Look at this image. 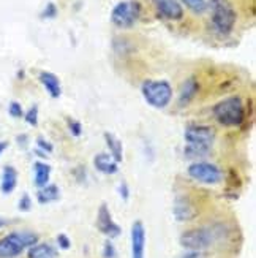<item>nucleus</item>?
Listing matches in <instances>:
<instances>
[{
  "label": "nucleus",
  "mask_w": 256,
  "mask_h": 258,
  "mask_svg": "<svg viewBox=\"0 0 256 258\" xmlns=\"http://www.w3.org/2000/svg\"><path fill=\"white\" fill-rule=\"evenodd\" d=\"M8 148V141H0V155H2Z\"/></svg>",
  "instance_id": "473e14b6"
},
{
  "label": "nucleus",
  "mask_w": 256,
  "mask_h": 258,
  "mask_svg": "<svg viewBox=\"0 0 256 258\" xmlns=\"http://www.w3.org/2000/svg\"><path fill=\"white\" fill-rule=\"evenodd\" d=\"M131 258H146V228L141 220H135L131 225Z\"/></svg>",
  "instance_id": "9d476101"
},
{
  "label": "nucleus",
  "mask_w": 256,
  "mask_h": 258,
  "mask_svg": "<svg viewBox=\"0 0 256 258\" xmlns=\"http://www.w3.org/2000/svg\"><path fill=\"white\" fill-rule=\"evenodd\" d=\"M8 113H10L11 117L19 119V117L24 116V109H22V106H21L19 102H11V103L8 105Z\"/></svg>",
  "instance_id": "b1692460"
},
{
  "label": "nucleus",
  "mask_w": 256,
  "mask_h": 258,
  "mask_svg": "<svg viewBox=\"0 0 256 258\" xmlns=\"http://www.w3.org/2000/svg\"><path fill=\"white\" fill-rule=\"evenodd\" d=\"M214 117L218 124L225 127H236L240 125L245 119V108H243L242 98L237 95H232L223 98L214 106Z\"/></svg>",
  "instance_id": "7ed1b4c3"
},
{
  "label": "nucleus",
  "mask_w": 256,
  "mask_h": 258,
  "mask_svg": "<svg viewBox=\"0 0 256 258\" xmlns=\"http://www.w3.org/2000/svg\"><path fill=\"white\" fill-rule=\"evenodd\" d=\"M184 138L187 141V146H193V148L209 149L212 148L215 140V130L209 125H188L184 132Z\"/></svg>",
  "instance_id": "6e6552de"
},
{
  "label": "nucleus",
  "mask_w": 256,
  "mask_h": 258,
  "mask_svg": "<svg viewBox=\"0 0 256 258\" xmlns=\"http://www.w3.org/2000/svg\"><path fill=\"white\" fill-rule=\"evenodd\" d=\"M182 258H204L203 252H193V250H188L187 253L182 255Z\"/></svg>",
  "instance_id": "7c9ffc66"
},
{
  "label": "nucleus",
  "mask_w": 256,
  "mask_h": 258,
  "mask_svg": "<svg viewBox=\"0 0 256 258\" xmlns=\"http://www.w3.org/2000/svg\"><path fill=\"white\" fill-rule=\"evenodd\" d=\"M196 208L187 197H177L174 201V217L179 222H188L196 217Z\"/></svg>",
  "instance_id": "f8f14e48"
},
{
  "label": "nucleus",
  "mask_w": 256,
  "mask_h": 258,
  "mask_svg": "<svg viewBox=\"0 0 256 258\" xmlns=\"http://www.w3.org/2000/svg\"><path fill=\"white\" fill-rule=\"evenodd\" d=\"M37 149L41 151L43 155H46V154H51L54 151V146H52V143L46 141L44 138H38L37 140Z\"/></svg>",
  "instance_id": "bb28decb"
},
{
  "label": "nucleus",
  "mask_w": 256,
  "mask_h": 258,
  "mask_svg": "<svg viewBox=\"0 0 256 258\" xmlns=\"http://www.w3.org/2000/svg\"><path fill=\"white\" fill-rule=\"evenodd\" d=\"M119 194H120V197H122V200H124V201H127L130 198V188L127 185V182H120V185H119Z\"/></svg>",
  "instance_id": "c756f323"
},
{
  "label": "nucleus",
  "mask_w": 256,
  "mask_h": 258,
  "mask_svg": "<svg viewBox=\"0 0 256 258\" xmlns=\"http://www.w3.org/2000/svg\"><path fill=\"white\" fill-rule=\"evenodd\" d=\"M24 119L29 125L32 127H37L38 125V106L37 105H33L32 108L27 109V113L24 114Z\"/></svg>",
  "instance_id": "4be33fe9"
},
{
  "label": "nucleus",
  "mask_w": 256,
  "mask_h": 258,
  "mask_svg": "<svg viewBox=\"0 0 256 258\" xmlns=\"http://www.w3.org/2000/svg\"><path fill=\"white\" fill-rule=\"evenodd\" d=\"M187 173L193 181L199 184H206V185L220 184L221 179H223V171H221L215 163H210V162H193L188 166Z\"/></svg>",
  "instance_id": "0eeeda50"
},
{
  "label": "nucleus",
  "mask_w": 256,
  "mask_h": 258,
  "mask_svg": "<svg viewBox=\"0 0 256 258\" xmlns=\"http://www.w3.org/2000/svg\"><path fill=\"white\" fill-rule=\"evenodd\" d=\"M141 92L144 100L153 108L163 109L173 100V87L164 80H149L144 81L141 86Z\"/></svg>",
  "instance_id": "39448f33"
},
{
  "label": "nucleus",
  "mask_w": 256,
  "mask_h": 258,
  "mask_svg": "<svg viewBox=\"0 0 256 258\" xmlns=\"http://www.w3.org/2000/svg\"><path fill=\"white\" fill-rule=\"evenodd\" d=\"M68 128L71 132L73 137H81L82 133V124L76 119H68Z\"/></svg>",
  "instance_id": "cd10ccee"
},
{
  "label": "nucleus",
  "mask_w": 256,
  "mask_h": 258,
  "mask_svg": "<svg viewBox=\"0 0 256 258\" xmlns=\"http://www.w3.org/2000/svg\"><path fill=\"white\" fill-rule=\"evenodd\" d=\"M51 179V166L44 162H35L33 163V182L38 188L49 184Z\"/></svg>",
  "instance_id": "6ab92c4d"
},
{
  "label": "nucleus",
  "mask_w": 256,
  "mask_h": 258,
  "mask_svg": "<svg viewBox=\"0 0 256 258\" xmlns=\"http://www.w3.org/2000/svg\"><path fill=\"white\" fill-rule=\"evenodd\" d=\"M7 223H8V222H7L5 219H2V217H0V230H2L4 227H7Z\"/></svg>",
  "instance_id": "72a5a7b5"
},
{
  "label": "nucleus",
  "mask_w": 256,
  "mask_h": 258,
  "mask_svg": "<svg viewBox=\"0 0 256 258\" xmlns=\"http://www.w3.org/2000/svg\"><path fill=\"white\" fill-rule=\"evenodd\" d=\"M141 16V5L136 0L119 2L111 11V22L119 29H130L136 24Z\"/></svg>",
  "instance_id": "423d86ee"
},
{
  "label": "nucleus",
  "mask_w": 256,
  "mask_h": 258,
  "mask_svg": "<svg viewBox=\"0 0 256 258\" xmlns=\"http://www.w3.org/2000/svg\"><path fill=\"white\" fill-rule=\"evenodd\" d=\"M158 15L168 21H181L184 18V8L177 0H152Z\"/></svg>",
  "instance_id": "9b49d317"
},
{
  "label": "nucleus",
  "mask_w": 256,
  "mask_h": 258,
  "mask_svg": "<svg viewBox=\"0 0 256 258\" xmlns=\"http://www.w3.org/2000/svg\"><path fill=\"white\" fill-rule=\"evenodd\" d=\"M57 13H59V10H57V7H55V4L54 2H49L46 7H44V10L41 11V19H54L55 16H57Z\"/></svg>",
  "instance_id": "5701e85b"
},
{
  "label": "nucleus",
  "mask_w": 256,
  "mask_h": 258,
  "mask_svg": "<svg viewBox=\"0 0 256 258\" xmlns=\"http://www.w3.org/2000/svg\"><path fill=\"white\" fill-rule=\"evenodd\" d=\"M59 252L49 242H37L27 252L29 258H57Z\"/></svg>",
  "instance_id": "a211bd4d"
},
{
  "label": "nucleus",
  "mask_w": 256,
  "mask_h": 258,
  "mask_svg": "<svg viewBox=\"0 0 256 258\" xmlns=\"http://www.w3.org/2000/svg\"><path fill=\"white\" fill-rule=\"evenodd\" d=\"M60 198V188L55 184H48L41 188H38L37 192V201L40 205H49L57 201Z\"/></svg>",
  "instance_id": "aec40b11"
},
{
  "label": "nucleus",
  "mask_w": 256,
  "mask_h": 258,
  "mask_svg": "<svg viewBox=\"0 0 256 258\" xmlns=\"http://www.w3.org/2000/svg\"><path fill=\"white\" fill-rule=\"evenodd\" d=\"M97 228H98L100 233L105 234V236H108L109 239H114V238L120 236V233H122V228L116 223L113 216H111V211H109L106 203H102L98 208Z\"/></svg>",
  "instance_id": "1a4fd4ad"
},
{
  "label": "nucleus",
  "mask_w": 256,
  "mask_h": 258,
  "mask_svg": "<svg viewBox=\"0 0 256 258\" xmlns=\"http://www.w3.org/2000/svg\"><path fill=\"white\" fill-rule=\"evenodd\" d=\"M198 91H199L198 81L195 80V78H188V80L184 81V84L181 86V92H179V98H177V102H179L181 106H187L196 97Z\"/></svg>",
  "instance_id": "dca6fc26"
},
{
  "label": "nucleus",
  "mask_w": 256,
  "mask_h": 258,
  "mask_svg": "<svg viewBox=\"0 0 256 258\" xmlns=\"http://www.w3.org/2000/svg\"><path fill=\"white\" fill-rule=\"evenodd\" d=\"M103 138H105V143L109 149V155L113 157L116 163H120L124 160V146H122V141L114 133H109V132L103 133Z\"/></svg>",
  "instance_id": "f3484780"
},
{
  "label": "nucleus",
  "mask_w": 256,
  "mask_h": 258,
  "mask_svg": "<svg viewBox=\"0 0 256 258\" xmlns=\"http://www.w3.org/2000/svg\"><path fill=\"white\" fill-rule=\"evenodd\" d=\"M18 209L21 212H29L32 209V198L29 197V194H24L19 198V203H18Z\"/></svg>",
  "instance_id": "a878e982"
},
{
  "label": "nucleus",
  "mask_w": 256,
  "mask_h": 258,
  "mask_svg": "<svg viewBox=\"0 0 256 258\" xmlns=\"http://www.w3.org/2000/svg\"><path fill=\"white\" fill-rule=\"evenodd\" d=\"M18 185V170L15 166L7 165L4 168L2 173V182H0V192L4 195H10L13 194V190Z\"/></svg>",
  "instance_id": "2eb2a0df"
},
{
  "label": "nucleus",
  "mask_w": 256,
  "mask_h": 258,
  "mask_svg": "<svg viewBox=\"0 0 256 258\" xmlns=\"http://www.w3.org/2000/svg\"><path fill=\"white\" fill-rule=\"evenodd\" d=\"M94 166L97 168V171L103 174H116L119 171V163H116L113 157L106 152L97 154L94 157Z\"/></svg>",
  "instance_id": "4468645a"
},
{
  "label": "nucleus",
  "mask_w": 256,
  "mask_h": 258,
  "mask_svg": "<svg viewBox=\"0 0 256 258\" xmlns=\"http://www.w3.org/2000/svg\"><path fill=\"white\" fill-rule=\"evenodd\" d=\"M177 2L184 4L188 10H192L196 15H201L207 10V0H177Z\"/></svg>",
  "instance_id": "412c9836"
},
{
  "label": "nucleus",
  "mask_w": 256,
  "mask_h": 258,
  "mask_svg": "<svg viewBox=\"0 0 256 258\" xmlns=\"http://www.w3.org/2000/svg\"><path fill=\"white\" fill-rule=\"evenodd\" d=\"M18 144L21 146V148H26L27 143H29V138H27V135H19V137L16 138Z\"/></svg>",
  "instance_id": "2f4dec72"
},
{
  "label": "nucleus",
  "mask_w": 256,
  "mask_h": 258,
  "mask_svg": "<svg viewBox=\"0 0 256 258\" xmlns=\"http://www.w3.org/2000/svg\"><path fill=\"white\" fill-rule=\"evenodd\" d=\"M220 238V233L214 227H196L190 228L181 234V245L187 250L203 252L209 249L217 239Z\"/></svg>",
  "instance_id": "20e7f679"
},
{
  "label": "nucleus",
  "mask_w": 256,
  "mask_h": 258,
  "mask_svg": "<svg viewBox=\"0 0 256 258\" xmlns=\"http://www.w3.org/2000/svg\"><path fill=\"white\" fill-rule=\"evenodd\" d=\"M38 80H40L41 86L46 89V92L51 95V98H59L62 95L60 80L54 73H51V72H41L38 75Z\"/></svg>",
  "instance_id": "ddd939ff"
},
{
  "label": "nucleus",
  "mask_w": 256,
  "mask_h": 258,
  "mask_svg": "<svg viewBox=\"0 0 256 258\" xmlns=\"http://www.w3.org/2000/svg\"><path fill=\"white\" fill-rule=\"evenodd\" d=\"M207 8H210V21L218 35H229L237 22V13L229 0H209Z\"/></svg>",
  "instance_id": "f257e3e1"
},
{
  "label": "nucleus",
  "mask_w": 256,
  "mask_h": 258,
  "mask_svg": "<svg viewBox=\"0 0 256 258\" xmlns=\"http://www.w3.org/2000/svg\"><path fill=\"white\" fill-rule=\"evenodd\" d=\"M103 258H116L117 256V250H116V245L113 244V241H106L103 244Z\"/></svg>",
  "instance_id": "393cba45"
},
{
  "label": "nucleus",
  "mask_w": 256,
  "mask_h": 258,
  "mask_svg": "<svg viewBox=\"0 0 256 258\" xmlns=\"http://www.w3.org/2000/svg\"><path fill=\"white\" fill-rule=\"evenodd\" d=\"M57 245L62 250H68L71 247V241L65 233H60V234H57Z\"/></svg>",
  "instance_id": "c85d7f7f"
},
{
  "label": "nucleus",
  "mask_w": 256,
  "mask_h": 258,
  "mask_svg": "<svg viewBox=\"0 0 256 258\" xmlns=\"http://www.w3.org/2000/svg\"><path fill=\"white\" fill-rule=\"evenodd\" d=\"M38 242V234L33 231H11L0 238V258H18L24 250Z\"/></svg>",
  "instance_id": "f03ea898"
}]
</instances>
